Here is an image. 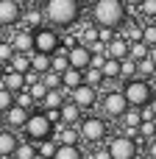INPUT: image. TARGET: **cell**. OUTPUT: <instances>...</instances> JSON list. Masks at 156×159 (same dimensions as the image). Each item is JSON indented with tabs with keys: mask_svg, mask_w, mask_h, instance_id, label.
<instances>
[{
	"mask_svg": "<svg viewBox=\"0 0 156 159\" xmlns=\"http://www.w3.org/2000/svg\"><path fill=\"white\" fill-rule=\"evenodd\" d=\"M70 67V61H67V53L64 50H56V53H50V70H56V73H64Z\"/></svg>",
	"mask_w": 156,
	"mask_h": 159,
	"instance_id": "obj_30",
	"label": "cell"
},
{
	"mask_svg": "<svg viewBox=\"0 0 156 159\" xmlns=\"http://www.w3.org/2000/svg\"><path fill=\"white\" fill-rule=\"evenodd\" d=\"M154 123H156V117H154Z\"/></svg>",
	"mask_w": 156,
	"mask_h": 159,
	"instance_id": "obj_55",
	"label": "cell"
},
{
	"mask_svg": "<svg viewBox=\"0 0 156 159\" xmlns=\"http://www.w3.org/2000/svg\"><path fill=\"white\" fill-rule=\"evenodd\" d=\"M148 109H151V115H154V117H156V95H154V98H151V101H148Z\"/></svg>",
	"mask_w": 156,
	"mask_h": 159,
	"instance_id": "obj_48",
	"label": "cell"
},
{
	"mask_svg": "<svg viewBox=\"0 0 156 159\" xmlns=\"http://www.w3.org/2000/svg\"><path fill=\"white\" fill-rule=\"evenodd\" d=\"M22 131H25V137L31 143H42V140L53 137V123L45 117V112H31L25 126H22Z\"/></svg>",
	"mask_w": 156,
	"mask_h": 159,
	"instance_id": "obj_5",
	"label": "cell"
},
{
	"mask_svg": "<svg viewBox=\"0 0 156 159\" xmlns=\"http://www.w3.org/2000/svg\"><path fill=\"white\" fill-rule=\"evenodd\" d=\"M89 159H112V154H109V148L103 145V148H98V151H92V154H89Z\"/></svg>",
	"mask_w": 156,
	"mask_h": 159,
	"instance_id": "obj_45",
	"label": "cell"
},
{
	"mask_svg": "<svg viewBox=\"0 0 156 159\" xmlns=\"http://www.w3.org/2000/svg\"><path fill=\"white\" fill-rule=\"evenodd\" d=\"M14 159H36V145L28 140V143H20L17 148H14V154H11Z\"/></svg>",
	"mask_w": 156,
	"mask_h": 159,
	"instance_id": "obj_28",
	"label": "cell"
},
{
	"mask_svg": "<svg viewBox=\"0 0 156 159\" xmlns=\"http://www.w3.org/2000/svg\"><path fill=\"white\" fill-rule=\"evenodd\" d=\"M106 56H109V59H117V61L126 59V56H128V39H126V36H114V39L106 45Z\"/></svg>",
	"mask_w": 156,
	"mask_h": 159,
	"instance_id": "obj_17",
	"label": "cell"
},
{
	"mask_svg": "<svg viewBox=\"0 0 156 159\" xmlns=\"http://www.w3.org/2000/svg\"><path fill=\"white\" fill-rule=\"evenodd\" d=\"M56 140L53 137H47V140H42V143H36V159H53L56 154Z\"/></svg>",
	"mask_w": 156,
	"mask_h": 159,
	"instance_id": "obj_24",
	"label": "cell"
},
{
	"mask_svg": "<svg viewBox=\"0 0 156 159\" xmlns=\"http://www.w3.org/2000/svg\"><path fill=\"white\" fill-rule=\"evenodd\" d=\"M137 11L142 14V20H156V0H142Z\"/></svg>",
	"mask_w": 156,
	"mask_h": 159,
	"instance_id": "obj_37",
	"label": "cell"
},
{
	"mask_svg": "<svg viewBox=\"0 0 156 159\" xmlns=\"http://www.w3.org/2000/svg\"><path fill=\"white\" fill-rule=\"evenodd\" d=\"M59 112H61V123H64V126H78L81 117H84V109H78L73 101H64Z\"/></svg>",
	"mask_w": 156,
	"mask_h": 159,
	"instance_id": "obj_15",
	"label": "cell"
},
{
	"mask_svg": "<svg viewBox=\"0 0 156 159\" xmlns=\"http://www.w3.org/2000/svg\"><path fill=\"white\" fill-rule=\"evenodd\" d=\"M120 123H123V129H137V126L142 123V115H140V109H137V106H128V109L120 115Z\"/></svg>",
	"mask_w": 156,
	"mask_h": 159,
	"instance_id": "obj_22",
	"label": "cell"
},
{
	"mask_svg": "<svg viewBox=\"0 0 156 159\" xmlns=\"http://www.w3.org/2000/svg\"><path fill=\"white\" fill-rule=\"evenodd\" d=\"M140 3H142V0H126V6H134V8H137Z\"/></svg>",
	"mask_w": 156,
	"mask_h": 159,
	"instance_id": "obj_51",
	"label": "cell"
},
{
	"mask_svg": "<svg viewBox=\"0 0 156 159\" xmlns=\"http://www.w3.org/2000/svg\"><path fill=\"white\" fill-rule=\"evenodd\" d=\"M78 84H84V70H75V67H67L61 73V89L70 95V89H75Z\"/></svg>",
	"mask_w": 156,
	"mask_h": 159,
	"instance_id": "obj_18",
	"label": "cell"
},
{
	"mask_svg": "<svg viewBox=\"0 0 156 159\" xmlns=\"http://www.w3.org/2000/svg\"><path fill=\"white\" fill-rule=\"evenodd\" d=\"M0 87H6L8 92H20V89H25V75L22 73H14V70H6L3 73V78H0Z\"/></svg>",
	"mask_w": 156,
	"mask_h": 159,
	"instance_id": "obj_16",
	"label": "cell"
},
{
	"mask_svg": "<svg viewBox=\"0 0 156 159\" xmlns=\"http://www.w3.org/2000/svg\"><path fill=\"white\" fill-rule=\"evenodd\" d=\"M78 42H81V45H92V42H98V25H95V22H92V25H87Z\"/></svg>",
	"mask_w": 156,
	"mask_h": 159,
	"instance_id": "obj_38",
	"label": "cell"
},
{
	"mask_svg": "<svg viewBox=\"0 0 156 159\" xmlns=\"http://www.w3.org/2000/svg\"><path fill=\"white\" fill-rule=\"evenodd\" d=\"M100 73H103V78H106V81H114V78H120V61L106 56V61L100 64Z\"/></svg>",
	"mask_w": 156,
	"mask_h": 159,
	"instance_id": "obj_26",
	"label": "cell"
},
{
	"mask_svg": "<svg viewBox=\"0 0 156 159\" xmlns=\"http://www.w3.org/2000/svg\"><path fill=\"white\" fill-rule=\"evenodd\" d=\"M20 145V137H17V131L14 129H0V159H6V157H11L14 154V148Z\"/></svg>",
	"mask_w": 156,
	"mask_h": 159,
	"instance_id": "obj_13",
	"label": "cell"
},
{
	"mask_svg": "<svg viewBox=\"0 0 156 159\" xmlns=\"http://www.w3.org/2000/svg\"><path fill=\"white\" fill-rule=\"evenodd\" d=\"M106 148H109V154L112 159H137V140L134 137H128V134H114L109 143H106Z\"/></svg>",
	"mask_w": 156,
	"mask_h": 159,
	"instance_id": "obj_8",
	"label": "cell"
},
{
	"mask_svg": "<svg viewBox=\"0 0 156 159\" xmlns=\"http://www.w3.org/2000/svg\"><path fill=\"white\" fill-rule=\"evenodd\" d=\"M6 70H14V73H28L31 70V53H17L6 61Z\"/></svg>",
	"mask_w": 156,
	"mask_h": 159,
	"instance_id": "obj_21",
	"label": "cell"
},
{
	"mask_svg": "<svg viewBox=\"0 0 156 159\" xmlns=\"http://www.w3.org/2000/svg\"><path fill=\"white\" fill-rule=\"evenodd\" d=\"M81 157H84L81 145H56V154H53V159H81Z\"/></svg>",
	"mask_w": 156,
	"mask_h": 159,
	"instance_id": "obj_23",
	"label": "cell"
},
{
	"mask_svg": "<svg viewBox=\"0 0 156 159\" xmlns=\"http://www.w3.org/2000/svg\"><path fill=\"white\" fill-rule=\"evenodd\" d=\"M78 134H81L84 143L98 145V143L106 140V134H109V123H106V117H100V115L81 117V123H78Z\"/></svg>",
	"mask_w": 156,
	"mask_h": 159,
	"instance_id": "obj_4",
	"label": "cell"
},
{
	"mask_svg": "<svg viewBox=\"0 0 156 159\" xmlns=\"http://www.w3.org/2000/svg\"><path fill=\"white\" fill-rule=\"evenodd\" d=\"M8 42H11V48H14L17 53H31V50H33V34H31L28 28H20Z\"/></svg>",
	"mask_w": 156,
	"mask_h": 159,
	"instance_id": "obj_14",
	"label": "cell"
},
{
	"mask_svg": "<svg viewBox=\"0 0 156 159\" xmlns=\"http://www.w3.org/2000/svg\"><path fill=\"white\" fill-rule=\"evenodd\" d=\"M3 73H6V64H0V78H3Z\"/></svg>",
	"mask_w": 156,
	"mask_h": 159,
	"instance_id": "obj_52",
	"label": "cell"
},
{
	"mask_svg": "<svg viewBox=\"0 0 156 159\" xmlns=\"http://www.w3.org/2000/svg\"><path fill=\"white\" fill-rule=\"evenodd\" d=\"M142 42L151 48L156 45V20H148V22H142Z\"/></svg>",
	"mask_w": 156,
	"mask_h": 159,
	"instance_id": "obj_35",
	"label": "cell"
},
{
	"mask_svg": "<svg viewBox=\"0 0 156 159\" xmlns=\"http://www.w3.org/2000/svg\"><path fill=\"white\" fill-rule=\"evenodd\" d=\"M100 109H103V117L120 120V115L128 109V101H126L123 89H106L103 98H100Z\"/></svg>",
	"mask_w": 156,
	"mask_h": 159,
	"instance_id": "obj_7",
	"label": "cell"
},
{
	"mask_svg": "<svg viewBox=\"0 0 156 159\" xmlns=\"http://www.w3.org/2000/svg\"><path fill=\"white\" fill-rule=\"evenodd\" d=\"M33 34V50L36 53H56L59 50V45H61V36L56 34V28H50V25H39V28H33L31 31Z\"/></svg>",
	"mask_w": 156,
	"mask_h": 159,
	"instance_id": "obj_6",
	"label": "cell"
},
{
	"mask_svg": "<svg viewBox=\"0 0 156 159\" xmlns=\"http://www.w3.org/2000/svg\"><path fill=\"white\" fill-rule=\"evenodd\" d=\"M42 14L50 25L56 28H70L81 17V0H45Z\"/></svg>",
	"mask_w": 156,
	"mask_h": 159,
	"instance_id": "obj_1",
	"label": "cell"
},
{
	"mask_svg": "<svg viewBox=\"0 0 156 159\" xmlns=\"http://www.w3.org/2000/svg\"><path fill=\"white\" fill-rule=\"evenodd\" d=\"M42 112H45V117H47L53 126H59V123H61V112H59V109H42Z\"/></svg>",
	"mask_w": 156,
	"mask_h": 159,
	"instance_id": "obj_44",
	"label": "cell"
},
{
	"mask_svg": "<svg viewBox=\"0 0 156 159\" xmlns=\"http://www.w3.org/2000/svg\"><path fill=\"white\" fill-rule=\"evenodd\" d=\"M128 20V6L126 0H95L92 3V22L106 25V28H120Z\"/></svg>",
	"mask_w": 156,
	"mask_h": 159,
	"instance_id": "obj_2",
	"label": "cell"
},
{
	"mask_svg": "<svg viewBox=\"0 0 156 159\" xmlns=\"http://www.w3.org/2000/svg\"><path fill=\"white\" fill-rule=\"evenodd\" d=\"M134 75H137V61H134L131 56L120 59V78H123V81H128V78H134Z\"/></svg>",
	"mask_w": 156,
	"mask_h": 159,
	"instance_id": "obj_31",
	"label": "cell"
},
{
	"mask_svg": "<svg viewBox=\"0 0 156 159\" xmlns=\"http://www.w3.org/2000/svg\"><path fill=\"white\" fill-rule=\"evenodd\" d=\"M114 36H117V31H114V28H106V25H98V39H100L103 45H109V42H112Z\"/></svg>",
	"mask_w": 156,
	"mask_h": 159,
	"instance_id": "obj_39",
	"label": "cell"
},
{
	"mask_svg": "<svg viewBox=\"0 0 156 159\" xmlns=\"http://www.w3.org/2000/svg\"><path fill=\"white\" fill-rule=\"evenodd\" d=\"M11 103H14V92H8L6 87H0V112H6Z\"/></svg>",
	"mask_w": 156,
	"mask_h": 159,
	"instance_id": "obj_42",
	"label": "cell"
},
{
	"mask_svg": "<svg viewBox=\"0 0 156 159\" xmlns=\"http://www.w3.org/2000/svg\"><path fill=\"white\" fill-rule=\"evenodd\" d=\"M11 56H14V48H11V42H8V39H0V64H6Z\"/></svg>",
	"mask_w": 156,
	"mask_h": 159,
	"instance_id": "obj_41",
	"label": "cell"
},
{
	"mask_svg": "<svg viewBox=\"0 0 156 159\" xmlns=\"http://www.w3.org/2000/svg\"><path fill=\"white\" fill-rule=\"evenodd\" d=\"M81 159H89V157H81Z\"/></svg>",
	"mask_w": 156,
	"mask_h": 159,
	"instance_id": "obj_54",
	"label": "cell"
},
{
	"mask_svg": "<svg viewBox=\"0 0 156 159\" xmlns=\"http://www.w3.org/2000/svg\"><path fill=\"white\" fill-rule=\"evenodd\" d=\"M64 101H67V92L59 87V89H47V92H45V98L39 101V106H42V109H61V103H64Z\"/></svg>",
	"mask_w": 156,
	"mask_h": 159,
	"instance_id": "obj_19",
	"label": "cell"
},
{
	"mask_svg": "<svg viewBox=\"0 0 156 159\" xmlns=\"http://www.w3.org/2000/svg\"><path fill=\"white\" fill-rule=\"evenodd\" d=\"M126 39H128V42H137V39H142V25H128V34H126Z\"/></svg>",
	"mask_w": 156,
	"mask_h": 159,
	"instance_id": "obj_43",
	"label": "cell"
},
{
	"mask_svg": "<svg viewBox=\"0 0 156 159\" xmlns=\"http://www.w3.org/2000/svg\"><path fill=\"white\" fill-rule=\"evenodd\" d=\"M123 95H126L128 106H137V109H142V106H148V101L154 98V89H151V81H148V78H140V75H134V78L123 81Z\"/></svg>",
	"mask_w": 156,
	"mask_h": 159,
	"instance_id": "obj_3",
	"label": "cell"
},
{
	"mask_svg": "<svg viewBox=\"0 0 156 159\" xmlns=\"http://www.w3.org/2000/svg\"><path fill=\"white\" fill-rule=\"evenodd\" d=\"M14 103H17V106H22V109H28V112H31V109L36 106V101L31 98V92H28V87H25V89H20V92L14 95Z\"/></svg>",
	"mask_w": 156,
	"mask_h": 159,
	"instance_id": "obj_34",
	"label": "cell"
},
{
	"mask_svg": "<svg viewBox=\"0 0 156 159\" xmlns=\"http://www.w3.org/2000/svg\"><path fill=\"white\" fill-rule=\"evenodd\" d=\"M22 28H28V31H33V28H39V25H45V14H42V6L39 8H28V11H22Z\"/></svg>",
	"mask_w": 156,
	"mask_h": 159,
	"instance_id": "obj_20",
	"label": "cell"
},
{
	"mask_svg": "<svg viewBox=\"0 0 156 159\" xmlns=\"http://www.w3.org/2000/svg\"><path fill=\"white\" fill-rule=\"evenodd\" d=\"M156 137V123L154 120H142L137 126V140H154Z\"/></svg>",
	"mask_w": 156,
	"mask_h": 159,
	"instance_id": "obj_33",
	"label": "cell"
},
{
	"mask_svg": "<svg viewBox=\"0 0 156 159\" xmlns=\"http://www.w3.org/2000/svg\"><path fill=\"white\" fill-rule=\"evenodd\" d=\"M22 75H25V87H31V84L39 81V73H36V70H28V73H22Z\"/></svg>",
	"mask_w": 156,
	"mask_h": 159,
	"instance_id": "obj_46",
	"label": "cell"
},
{
	"mask_svg": "<svg viewBox=\"0 0 156 159\" xmlns=\"http://www.w3.org/2000/svg\"><path fill=\"white\" fill-rule=\"evenodd\" d=\"M148 157L156 159V137H154V140H148Z\"/></svg>",
	"mask_w": 156,
	"mask_h": 159,
	"instance_id": "obj_47",
	"label": "cell"
},
{
	"mask_svg": "<svg viewBox=\"0 0 156 159\" xmlns=\"http://www.w3.org/2000/svg\"><path fill=\"white\" fill-rule=\"evenodd\" d=\"M89 59H92V53H89V48L81 45V42H75V45L67 50V61H70V67H75V70H87V67H89Z\"/></svg>",
	"mask_w": 156,
	"mask_h": 159,
	"instance_id": "obj_12",
	"label": "cell"
},
{
	"mask_svg": "<svg viewBox=\"0 0 156 159\" xmlns=\"http://www.w3.org/2000/svg\"><path fill=\"white\" fill-rule=\"evenodd\" d=\"M67 98H70L78 109H84V112H87V109H92V106L98 103V89H95V87H89V84H78L75 89H70V95H67Z\"/></svg>",
	"mask_w": 156,
	"mask_h": 159,
	"instance_id": "obj_9",
	"label": "cell"
},
{
	"mask_svg": "<svg viewBox=\"0 0 156 159\" xmlns=\"http://www.w3.org/2000/svg\"><path fill=\"white\" fill-rule=\"evenodd\" d=\"M148 50H151V48H148V45H145L142 39H137V42H128V56H131L134 61L145 59V56H148Z\"/></svg>",
	"mask_w": 156,
	"mask_h": 159,
	"instance_id": "obj_29",
	"label": "cell"
},
{
	"mask_svg": "<svg viewBox=\"0 0 156 159\" xmlns=\"http://www.w3.org/2000/svg\"><path fill=\"white\" fill-rule=\"evenodd\" d=\"M103 81H106V78H103L100 67H87V70H84V84H89V87L100 89V84H103Z\"/></svg>",
	"mask_w": 156,
	"mask_h": 159,
	"instance_id": "obj_27",
	"label": "cell"
},
{
	"mask_svg": "<svg viewBox=\"0 0 156 159\" xmlns=\"http://www.w3.org/2000/svg\"><path fill=\"white\" fill-rule=\"evenodd\" d=\"M28 109H22V106H17V103H11L6 112H3V126L6 129H14V131H20L22 126H25V120H28Z\"/></svg>",
	"mask_w": 156,
	"mask_h": 159,
	"instance_id": "obj_11",
	"label": "cell"
},
{
	"mask_svg": "<svg viewBox=\"0 0 156 159\" xmlns=\"http://www.w3.org/2000/svg\"><path fill=\"white\" fill-rule=\"evenodd\" d=\"M154 73H156V64L151 61V59H148V56L137 61V75H140V78H151Z\"/></svg>",
	"mask_w": 156,
	"mask_h": 159,
	"instance_id": "obj_36",
	"label": "cell"
},
{
	"mask_svg": "<svg viewBox=\"0 0 156 159\" xmlns=\"http://www.w3.org/2000/svg\"><path fill=\"white\" fill-rule=\"evenodd\" d=\"M22 17V6L20 0H0V28H11L17 25Z\"/></svg>",
	"mask_w": 156,
	"mask_h": 159,
	"instance_id": "obj_10",
	"label": "cell"
},
{
	"mask_svg": "<svg viewBox=\"0 0 156 159\" xmlns=\"http://www.w3.org/2000/svg\"><path fill=\"white\" fill-rule=\"evenodd\" d=\"M28 92H31V98H33V101L39 103V101L45 98V92H47V87H45L42 81H36V84H31V87H28Z\"/></svg>",
	"mask_w": 156,
	"mask_h": 159,
	"instance_id": "obj_40",
	"label": "cell"
},
{
	"mask_svg": "<svg viewBox=\"0 0 156 159\" xmlns=\"http://www.w3.org/2000/svg\"><path fill=\"white\" fill-rule=\"evenodd\" d=\"M39 81H42L47 89H59V87H61V73H56V70H45V73L39 75Z\"/></svg>",
	"mask_w": 156,
	"mask_h": 159,
	"instance_id": "obj_32",
	"label": "cell"
},
{
	"mask_svg": "<svg viewBox=\"0 0 156 159\" xmlns=\"http://www.w3.org/2000/svg\"><path fill=\"white\" fill-rule=\"evenodd\" d=\"M148 59L156 64V45H151V50H148Z\"/></svg>",
	"mask_w": 156,
	"mask_h": 159,
	"instance_id": "obj_49",
	"label": "cell"
},
{
	"mask_svg": "<svg viewBox=\"0 0 156 159\" xmlns=\"http://www.w3.org/2000/svg\"><path fill=\"white\" fill-rule=\"evenodd\" d=\"M31 70H36L39 75H42L45 70H50V56H47V53H36V50H31Z\"/></svg>",
	"mask_w": 156,
	"mask_h": 159,
	"instance_id": "obj_25",
	"label": "cell"
},
{
	"mask_svg": "<svg viewBox=\"0 0 156 159\" xmlns=\"http://www.w3.org/2000/svg\"><path fill=\"white\" fill-rule=\"evenodd\" d=\"M148 81H151V89H154V95H156V73L151 75V78H148Z\"/></svg>",
	"mask_w": 156,
	"mask_h": 159,
	"instance_id": "obj_50",
	"label": "cell"
},
{
	"mask_svg": "<svg viewBox=\"0 0 156 159\" xmlns=\"http://www.w3.org/2000/svg\"><path fill=\"white\" fill-rule=\"evenodd\" d=\"M0 129H3V112H0Z\"/></svg>",
	"mask_w": 156,
	"mask_h": 159,
	"instance_id": "obj_53",
	"label": "cell"
}]
</instances>
